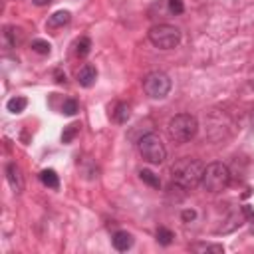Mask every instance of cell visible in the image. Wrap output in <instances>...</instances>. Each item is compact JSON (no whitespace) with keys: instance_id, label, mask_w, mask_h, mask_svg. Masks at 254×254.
<instances>
[{"instance_id":"cell-14","label":"cell","mask_w":254,"mask_h":254,"mask_svg":"<svg viewBox=\"0 0 254 254\" xmlns=\"http://www.w3.org/2000/svg\"><path fill=\"white\" fill-rule=\"evenodd\" d=\"M26 105H28V99L26 97H12V99H8V103H6V109L10 111V113H22L24 109H26Z\"/></svg>"},{"instance_id":"cell-17","label":"cell","mask_w":254,"mask_h":254,"mask_svg":"<svg viewBox=\"0 0 254 254\" xmlns=\"http://www.w3.org/2000/svg\"><path fill=\"white\" fill-rule=\"evenodd\" d=\"M79 133V125L77 123H69L64 127V133H62V141L64 143H71L75 139V135Z\"/></svg>"},{"instance_id":"cell-9","label":"cell","mask_w":254,"mask_h":254,"mask_svg":"<svg viewBox=\"0 0 254 254\" xmlns=\"http://www.w3.org/2000/svg\"><path fill=\"white\" fill-rule=\"evenodd\" d=\"M111 242H113V248H115V250L125 252V250H129V248L133 246V236H131L127 230H117V232L113 234Z\"/></svg>"},{"instance_id":"cell-3","label":"cell","mask_w":254,"mask_h":254,"mask_svg":"<svg viewBox=\"0 0 254 254\" xmlns=\"http://www.w3.org/2000/svg\"><path fill=\"white\" fill-rule=\"evenodd\" d=\"M230 183V171L226 165L222 163H210L204 167V173H202V179H200V185L204 190L208 192H220L228 187Z\"/></svg>"},{"instance_id":"cell-4","label":"cell","mask_w":254,"mask_h":254,"mask_svg":"<svg viewBox=\"0 0 254 254\" xmlns=\"http://www.w3.org/2000/svg\"><path fill=\"white\" fill-rule=\"evenodd\" d=\"M139 153L145 161L153 163V165H161L167 159V149L163 145V141L159 139V135L155 133H147L139 139Z\"/></svg>"},{"instance_id":"cell-24","label":"cell","mask_w":254,"mask_h":254,"mask_svg":"<svg viewBox=\"0 0 254 254\" xmlns=\"http://www.w3.org/2000/svg\"><path fill=\"white\" fill-rule=\"evenodd\" d=\"M242 214H244L248 220H252V222H254V212H252V208H250V206H242Z\"/></svg>"},{"instance_id":"cell-22","label":"cell","mask_w":254,"mask_h":254,"mask_svg":"<svg viewBox=\"0 0 254 254\" xmlns=\"http://www.w3.org/2000/svg\"><path fill=\"white\" fill-rule=\"evenodd\" d=\"M169 10H171L173 14H183V12H185L183 0H169Z\"/></svg>"},{"instance_id":"cell-19","label":"cell","mask_w":254,"mask_h":254,"mask_svg":"<svg viewBox=\"0 0 254 254\" xmlns=\"http://www.w3.org/2000/svg\"><path fill=\"white\" fill-rule=\"evenodd\" d=\"M32 50H34L36 54L48 56V54L52 52V46H50V42H46V40H34V42H32Z\"/></svg>"},{"instance_id":"cell-2","label":"cell","mask_w":254,"mask_h":254,"mask_svg":"<svg viewBox=\"0 0 254 254\" xmlns=\"http://www.w3.org/2000/svg\"><path fill=\"white\" fill-rule=\"evenodd\" d=\"M198 131V123L196 117L190 113H179L175 117H171L169 125H167V133L171 137V141L175 143H187L190 141Z\"/></svg>"},{"instance_id":"cell-5","label":"cell","mask_w":254,"mask_h":254,"mask_svg":"<svg viewBox=\"0 0 254 254\" xmlns=\"http://www.w3.org/2000/svg\"><path fill=\"white\" fill-rule=\"evenodd\" d=\"M149 40L159 50H171L181 42V32L171 24H159L149 30Z\"/></svg>"},{"instance_id":"cell-23","label":"cell","mask_w":254,"mask_h":254,"mask_svg":"<svg viewBox=\"0 0 254 254\" xmlns=\"http://www.w3.org/2000/svg\"><path fill=\"white\" fill-rule=\"evenodd\" d=\"M196 216V212L194 210H183V214H181V218L185 220V222H189V220H192Z\"/></svg>"},{"instance_id":"cell-18","label":"cell","mask_w":254,"mask_h":254,"mask_svg":"<svg viewBox=\"0 0 254 254\" xmlns=\"http://www.w3.org/2000/svg\"><path fill=\"white\" fill-rule=\"evenodd\" d=\"M89 52H91V40L89 38H79L77 44H75V54L79 58H85Z\"/></svg>"},{"instance_id":"cell-10","label":"cell","mask_w":254,"mask_h":254,"mask_svg":"<svg viewBox=\"0 0 254 254\" xmlns=\"http://www.w3.org/2000/svg\"><path fill=\"white\" fill-rule=\"evenodd\" d=\"M2 40H4L6 48H16V44H20V40H22V32L14 26H6L2 32Z\"/></svg>"},{"instance_id":"cell-1","label":"cell","mask_w":254,"mask_h":254,"mask_svg":"<svg viewBox=\"0 0 254 254\" xmlns=\"http://www.w3.org/2000/svg\"><path fill=\"white\" fill-rule=\"evenodd\" d=\"M202 173H204V165L198 159H190V157H183L171 167L173 183L183 189H192L200 185Z\"/></svg>"},{"instance_id":"cell-21","label":"cell","mask_w":254,"mask_h":254,"mask_svg":"<svg viewBox=\"0 0 254 254\" xmlns=\"http://www.w3.org/2000/svg\"><path fill=\"white\" fill-rule=\"evenodd\" d=\"M192 250H196V252H222L224 248L220 244H194Z\"/></svg>"},{"instance_id":"cell-12","label":"cell","mask_w":254,"mask_h":254,"mask_svg":"<svg viewBox=\"0 0 254 254\" xmlns=\"http://www.w3.org/2000/svg\"><path fill=\"white\" fill-rule=\"evenodd\" d=\"M40 181L48 189H60V177H58V173L54 169H44L40 173Z\"/></svg>"},{"instance_id":"cell-7","label":"cell","mask_w":254,"mask_h":254,"mask_svg":"<svg viewBox=\"0 0 254 254\" xmlns=\"http://www.w3.org/2000/svg\"><path fill=\"white\" fill-rule=\"evenodd\" d=\"M6 177H8V183L10 187L16 190V192H22L24 190V177H22V171L16 163H8L6 167Z\"/></svg>"},{"instance_id":"cell-11","label":"cell","mask_w":254,"mask_h":254,"mask_svg":"<svg viewBox=\"0 0 254 254\" xmlns=\"http://www.w3.org/2000/svg\"><path fill=\"white\" fill-rule=\"evenodd\" d=\"M71 20V14L67 10H58L48 18V28H62Z\"/></svg>"},{"instance_id":"cell-20","label":"cell","mask_w":254,"mask_h":254,"mask_svg":"<svg viewBox=\"0 0 254 254\" xmlns=\"http://www.w3.org/2000/svg\"><path fill=\"white\" fill-rule=\"evenodd\" d=\"M79 111V105H77V101L75 99H64V103H62V113L64 115H75Z\"/></svg>"},{"instance_id":"cell-6","label":"cell","mask_w":254,"mask_h":254,"mask_svg":"<svg viewBox=\"0 0 254 254\" xmlns=\"http://www.w3.org/2000/svg\"><path fill=\"white\" fill-rule=\"evenodd\" d=\"M143 89L153 99H163L171 91V77L165 71H149L143 79Z\"/></svg>"},{"instance_id":"cell-15","label":"cell","mask_w":254,"mask_h":254,"mask_svg":"<svg viewBox=\"0 0 254 254\" xmlns=\"http://www.w3.org/2000/svg\"><path fill=\"white\" fill-rule=\"evenodd\" d=\"M139 177H141V181H143V183H147V185H149V187H153V189H159V187H161L159 177H157L153 171H149V169H143V171L139 173Z\"/></svg>"},{"instance_id":"cell-25","label":"cell","mask_w":254,"mask_h":254,"mask_svg":"<svg viewBox=\"0 0 254 254\" xmlns=\"http://www.w3.org/2000/svg\"><path fill=\"white\" fill-rule=\"evenodd\" d=\"M56 77H58V79H56L58 83H62V81H65V73H60V71H56Z\"/></svg>"},{"instance_id":"cell-13","label":"cell","mask_w":254,"mask_h":254,"mask_svg":"<svg viewBox=\"0 0 254 254\" xmlns=\"http://www.w3.org/2000/svg\"><path fill=\"white\" fill-rule=\"evenodd\" d=\"M129 117H131V107L127 103H117L113 109V119L117 123H127Z\"/></svg>"},{"instance_id":"cell-16","label":"cell","mask_w":254,"mask_h":254,"mask_svg":"<svg viewBox=\"0 0 254 254\" xmlns=\"http://www.w3.org/2000/svg\"><path fill=\"white\" fill-rule=\"evenodd\" d=\"M155 236H157V242H159L161 246H169V244L173 242V238H175V234H173L169 228H165V226H159Z\"/></svg>"},{"instance_id":"cell-8","label":"cell","mask_w":254,"mask_h":254,"mask_svg":"<svg viewBox=\"0 0 254 254\" xmlns=\"http://www.w3.org/2000/svg\"><path fill=\"white\" fill-rule=\"evenodd\" d=\"M95 79H97V69H95V65H91V64H85V65L77 71V83H79L81 87H91V85L95 83Z\"/></svg>"},{"instance_id":"cell-26","label":"cell","mask_w":254,"mask_h":254,"mask_svg":"<svg viewBox=\"0 0 254 254\" xmlns=\"http://www.w3.org/2000/svg\"><path fill=\"white\" fill-rule=\"evenodd\" d=\"M32 2H34L36 6H46V4H50L52 0H32Z\"/></svg>"}]
</instances>
